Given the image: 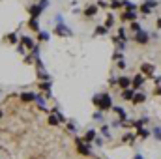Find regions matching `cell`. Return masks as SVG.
I'll use <instances>...</instances> for the list:
<instances>
[{
  "instance_id": "obj_1",
  "label": "cell",
  "mask_w": 161,
  "mask_h": 159,
  "mask_svg": "<svg viewBox=\"0 0 161 159\" xmlns=\"http://www.w3.org/2000/svg\"><path fill=\"white\" fill-rule=\"evenodd\" d=\"M92 103H94V107L101 112H107L112 109V96L109 92H101V94H96L94 97H92Z\"/></svg>"
},
{
  "instance_id": "obj_2",
  "label": "cell",
  "mask_w": 161,
  "mask_h": 159,
  "mask_svg": "<svg viewBox=\"0 0 161 159\" xmlns=\"http://www.w3.org/2000/svg\"><path fill=\"white\" fill-rule=\"evenodd\" d=\"M75 146H77V153H81L84 157H94V153H92V150H90V144H86L81 137L75 139Z\"/></svg>"
},
{
  "instance_id": "obj_3",
  "label": "cell",
  "mask_w": 161,
  "mask_h": 159,
  "mask_svg": "<svg viewBox=\"0 0 161 159\" xmlns=\"http://www.w3.org/2000/svg\"><path fill=\"white\" fill-rule=\"evenodd\" d=\"M133 41H135V43H139V45H148V41H150V34L143 28V30H139V32H135Z\"/></svg>"
},
{
  "instance_id": "obj_4",
  "label": "cell",
  "mask_w": 161,
  "mask_h": 159,
  "mask_svg": "<svg viewBox=\"0 0 161 159\" xmlns=\"http://www.w3.org/2000/svg\"><path fill=\"white\" fill-rule=\"evenodd\" d=\"M144 82H146V77H144L143 73H137V75L131 77V88L137 90V92H139V90L144 86Z\"/></svg>"
},
{
  "instance_id": "obj_5",
  "label": "cell",
  "mask_w": 161,
  "mask_h": 159,
  "mask_svg": "<svg viewBox=\"0 0 161 159\" xmlns=\"http://www.w3.org/2000/svg\"><path fill=\"white\" fill-rule=\"evenodd\" d=\"M141 73H143L144 77L154 79V77H155V66L150 64V62H143V64H141Z\"/></svg>"
},
{
  "instance_id": "obj_6",
  "label": "cell",
  "mask_w": 161,
  "mask_h": 159,
  "mask_svg": "<svg viewBox=\"0 0 161 159\" xmlns=\"http://www.w3.org/2000/svg\"><path fill=\"white\" fill-rule=\"evenodd\" d=\"M53 32H54L56 36H67V38L73 36V30L67 26V25H64V22H62V25H56V26L53 28Z\"/></svg>"
},
{
  "instance_id": "obj_7",
  "label": "cell",
  "mask_w": 161,
  "mask_h": 159,
  "mask_svg": "<svg viewBox=\"0 0 161 159\" xmlns=\"http://www.w3.org/2000/svg\"><path fill=\"white\" fill-rule=\"evenodd\" d=\"M19 43H21L25 49H30V51H34V49L38 47V43H36L30 36H21V41H19Z\"/></svg>"
},
{
  "instance_id": "obj_8",
  "label": "cell",
  "mask_w": 161,
  "mask_h": 159,
  "mask_svg": "<svg viewBox=\"0 0 161 159\" xmlns=\"http://www.w3.org/2000/svg\"><path fill=\"white\" fill-rule=\"evenodd\" d=\"M38 88L45 94V97H53V81H49V82H38Z\"/></svg>"
},
{
  "instance_id": "obj_9",
  "label": "cell",
  "mask_w": 161,
  "mask_h": 159,
  "mask_svg": "<svg viewBox=\"0 0 161 159\" xmlns=\"http://www.w3.org/2000/svg\"><path fill=\"white\" fill-rule=\"evenodd\" d=\"M111 110L118 116V120H120V122H126V120H127V112H126V109H124V107H120V105H112V109H111Z\"/></svg>"
},
{
  "instance_id": "obj_10",
  "label": "cell",
  "mask_w": 161,
  "mask_h": 159,
  "mask_svg": "<svg viewBox=\"0 0 161 159\" xmlns=\"http://www.w3.org/2000/svg\"><path fill=\"white\" fill-rule=\"evenodd\" d=\"M19 99L22 103H34L36 101V92H28V90H26V92H21L19 94Z\"/></svg>"
},
{
  "instance_id": "obj_11",
  "label": "cell",
  "mask_w": 161,
  "mask_h": 159,
  "mask_svg": "<svg viewBox=\"0 0 161 159\" xmlns=\"http://www.w3.org/2000/svg\"><path fill=\"white\" fill-rule=\"evenodd\" d=\"M118 88H120V90H127V88H131V77H127V75H120V77H118Z\"/></svg>"
},
{
  "instance_id": "obj_12",
  "label": "cell",
  "mask_w": 161,
  "mask_h": 159,
  "mask_svg": "<svg viewBox=\"0 0 161 159\" xmlns=\"http://www.w3.org/2000/svg\"><path fill=\"white\" fill-rule=\"evenodd\" d=\"M41 11H43V8H41L38 2H36V4H32V6L28 8V15H30V17H34V19H39Z\"/></svg>"
},
{
  "instance_id": "obj_13",
  "label": "cell",
  "mask_w": 161,
  "mask_h": 159,
  "mask_svg": "<svg viewBox=\"0 0 161 159\" xmlns=\"http://www.w3.org/2000/svg\"><path fill=\"white\" fill-rule=\"evenodd\" d=\"M98 135H99V133H98L96 129H88V131L84 133V137H83V141H84L86 144H90V142H94V141H96V137H98Z\"/></svg>"
},
{
  "instance_id": "obj_14",
  "label": "cell",
  "mask_w": 161,
  "mask_h": 159,
  "mask_svg": "<svg viewBox=\"0 0 161 159\" xmlns=\"http://www.w3.org/2000/svg\"><path fill=\"white\" fill-rule=\"evenodd\" d=\"M98 6L96 4H92V6H88V8H84V11H83V15L86 17V19H92V17H96L98 15Z\"/></svg>"
},
{
  "instance_id": "obj_15",
  "label": "cell",
  "mask_w": 161,
  "mask_h": 159,
  "mask_svg": "<svg viewBox=\"0 0 161 159\" xmlns=\"http://www.w3.org/2000/svg\"><path fill=\"white\" fill-rule=\"evenodd\" d=\"M120 19L124 22H133V21H137V11H126L124 10V13L120 15Z\"/></svg>"
},
{
  "instance_id": "obj_16",
  "label": "cell",
  "mask_w": 161,
  "mask_h": 159,
  "mask_svg": "<svg viewBox=\"0 0 161 159\" xmlns=\"http://www.w3.org/2000/svg\"><path fill=\"white\" fill-rule=\"evenodd\" d=\"M135 92H137V90H133V88L122 90V92H120V97H122V101H131V99H133V96H135Z\"/></svg>"
},
{
  "instance_id": "obj_17",
  "label": "cell",
  "mask_w": 161,
  "mask_h": 159,
  "mask_svg": "<svg viewBox=\"0 0 161 159\" xmlns=\"http://www.w3.org/2000/svg\"><path fill=\"white\" fill-rule=\"evenodd\" d=\"M144 101H146V94L141 92V90H139V92H135V96H133V99H131L133 105H141V103H144Z\"/></svg>"
},
{
  "instance_id": "obj_18",
  "label": "cell",
  "mask_w": 161,
  "mask_h": 159,
  "mask_svg": "<svg viewBox=\"0 0 161 159\" xmlns=\"http://www.w3.org/2000/svg\"><path fill=\"white\" fill-rule=\"evenodd\" d=\"M36 77H38L39 82H49V81H51V75L45 71V70H38V71H36Z\"/></svg>"
},
{
  "instance_id": "obj_19",
  "label": "cell",
  "mask_w": 161,
  "mask_h": 159,
  "mask_svg": "<svg viewBox=\"0 0 161 159\" xmlns=\"http://www.w3.org/2000/svg\"><path fill=\"white\" fill-rule=\"evenodd\" d=\"M135 139H137V135L127 131L126 135H122V139H120V141H122V144H133V142H135Z\"/></svg>"
},
{
  "instance_id": "obj_20",
  "label": "cell",
  "mask_w": 161,
  "mask_h": 159,
  "mask_svg": "<svg viewBox=\"0 0 161 159\" xmlns=\"http://www.w3.org/2000/svg\"><path fill=\"white\" fill-rule=\"evenodd\" d=\"M34 103L38 105V109H39V110H47V101H45V97H43V96L36 94V101H34Z\"/></svg>"
},
{
  "instance_id": "obj_21",
  "label": "cell",
  "mask_w": 161,
  "mask_h": 159,
  "mask_svg": "<svg viewBox=\"0 0 161 159\" xmlns=\"http://www.w3.org/2000/svg\"><path fill=\"white\" fill-rule=\"evenodd\" d=\"M135 135H137V139L144 141V139H148V137H150V131H148V129H144V127H139Z\"/></svg>"
},
{
  "instance_id": "obj_22",
  "label": "cell",
  "mask_w": 161,
  "mask_h": 159,
  "mask_svg": "<svg viewBox=\"0 0 161 159\" xmlns=\"http://www.w3.org/2000/svg\"><path fill=\"white\" fill-rule=\"evenodd\" d=\"M28 26H30V30H34L36 34L41 30V28H39V21H38V19H34V17H30V19H28Z\"/></svg>"
},
{
  "instance_id": "obj_23",
  "label": "cell",
  "mask_w": 161,
  "mask_h": 159,
  "mask_svg": "<svg viewBox=\"0 0 161 159\" xmlns=\"http://www.w3.org/2000/svg\"><path fill=\"white\" fill-rule=\"evenodd\" d=\"M99 135H103V137H105V139H109V141L112 139V135H111V127H109L107 124H103V125H101V131H99Z\"/></svg>"
},
{
  "instance_id": "obj_24",
  "label": "cell",
  "mask_w": 161,
  "mask_h": 159,
  "mask_svg": "<svg viewBox=\"0 0 161 159\" xmlns=\"http://www.w3.org/2000/svg\"><path fill=\"white\" fill-rule=\"evenodd\" d=\"M122 8L126 11H137V6L133 2H129V0H122Z\"/></svg>"
},
{
  "instance_id": "obj_25",
  "label": "cell",
  "mask_w": 161,
  "mask_h": 159,
  "mask_svg": "<svg viewBox=\"0 0 161 159\" xmlns=\"http://www.w3.org/2000/svg\"><path fill=\"white\" fill-rule=\"evenodd\" d=\"M38 39L45 43V41H49V39H51V34H49L47 30H39V32H38Z\"/></svg>"
},
{
  "instance_id": "obj_26",
  "label": "cell",
  "mask_w": 161,
  "mask_h": 159,
  "mask_svg": "<svg viewBox=\"0 0 161 159\" xmlns=\"http://www.w3.org/2000/svg\"><path fill=\"white\" fill-rule=\"evenodd\" d=\"M47 124H49V125H53V127H56V125L60 124V120H58V116H56V114H53V112H51L49 118H47Z\"/></svg>"
},
{
  "instance_id": "obj_27",
  "label": "cell",
  "mask_w": 161,
  "mask_h": 159,
  "mask_svg": "<svg viewBox=\"0 0 161 159\" xmlns=\"http://www.w3.org/2000/svg\"><path fill=\"white\" fill-rule=\"evenodd\" d=\"M146 124H148V118H137V120H133V127H137V129L144 127Z\"/></svg>"
},
{
  "instance_id": "obj_28",
  "label": "cell",
  "mask_w": 161,
  "mask_h": 159,
  "mask_svg": "<svg viewBox=\"0 0 161 159\" xmlns=\"http://www.w3.org/2000/svg\"><path fill=\"white\" fill-rule=\"evenodd\" d=\"M6 41L11 43V45H19V39H17V34H15V32L8 34V36H6Z\"/></svg>"
},
{
  "instance_id": "obj_29",
  "label": "cell",
  "mask_w": 161,
  "mask_h": 159,
  "mask_svg": "<svg viewBox=\"0 0 161 159\" xmlns=\"http://www.w3.org/2000/svg\"><path fill=\"white\" fill-rule=\"evenodd\" d=\"M112 25H114V17H112V13H109V15H107V19H105V25H103V26H105L107 30H111V28H112Z\"/></svg>"
},
{
  "instance_id": "obj_30",
  "label": "cell",
  "mask_w": 161,
  "mask_h": 159,
  "mask_svg": "<svg viewBox=\"0 0 161 159\" xmlns=\"http://www.w3.org/2000/svg\"><path fill=\"white\" fill-rule=\"evenodd\" d=\"M66 129L70 131V133H77V124H75L73 120H67V124H66Z\"/></svg>"
},
{
  "instance_id": "obj_31",
  "label": "cell",
  "mask_w": 161,
  "mask_h": 159,
  "mask_svg": "<svg viewBox=\"0 0 161 159\" xmlns=\"http://www.w3.org/2000/svg\"><path fill=\"white\" fill-rule=\"evenodd\" d=\"M107 34H109V30L105 26H96V30H94V38L96 36H107Z\"/></svg>"
},
{
  "instance_id": "obj_32",
  "label": "cell",
  "mask_w": 161,
  "mask_h": 159,
  "mask_svg": "<svg viewBox=\"0 0 161 159\" xmlns=\"http://www.w3.org/2000/svg\"><path fill=\"white\" fill-rule=\"evenodd\" d=\"M116 38H118L120 41H126V43H127V36H126V26H120V28H118V36H116Z\"/></svg>"
},
{
  "instance_id": "obj_33",
  "label": "cell",
  "mask_w": 161,
  "mask_h": 159,
  "mask_svg": "<svg viewBox=\"0 0 161 159\" xmlns=\"http://www.w3.org/2000/svg\"><path fill=\"white\" fill-rule=\"evenodd\" d=\"M152 137H154L155 141H161V127H159V125H155V127L152 129Z\"/></svg>"
},
{
  "instance_id": "obj_34",
  "label": "cell",
  "mask_w": 161,
  "mask_h": 159,
  "mask_svg": "<svg viewBox=\"0 0 161 159\" xmlns=\"http://www.w3.org/2000/svg\"><path fill=\"white\" fill-rule=\"evenodd\" d=\"M112 41L116 43V47H118V51H120V53H122V51L126 49V41H120L118 38H112Z\"/></svg>"
},
{
  "instance_id": "obj_35",
  "label": "cell",
  "mask_w": 161,
  "mask_h": 159,
  "mask_svg": "<svg viewBox=\"0 0 161 159\" xmlns=\"http://www.w3.org/2000/svg\"><path fill=\"white\" fill-rule=\"evenodd\" d=\"M109 6H111V10H118V8H122V0H111Z\"/></svg>"
},
{
  "instance_id": "obj_36",
  "label": "cell",
  "mask_w": 161,
  "mask_h": 159,
  "mask_svg": "<svg viewBox=\"0 0 161 159\" xmlns=\"http://www.w3.org/2000/svg\"><path fill=\"white\" fill-rule=\"evenodd\" d=\"M94 120H96V122H105V116H103L101 110H96V112H94Z\"/></svg>"
},
{
  "instance_id": "obj_37",
  "label": "cell",
  "mask_w": 161,
  "mask_h": 159,
  "mask_svg": "<svg viewBox=\"0 0 161 159\" xmlns=\"http://www.w3.org/2000/svg\"><path fill=\"white\" fill-rule=\"evenodd\" d=\"M129 28H131V32H139V30H143V26H141L137 21H133V22H131V25H129Z\"/></svg>"
},
{
  "instance_id": "obj_38",
  "label": "cell",
  "mask_w": 161,
  "mask_h": 159,
  "mask_svg": "<svg viewBox=\"0 0 161 159\" xmlns=\"http://www.w3.org/2000/svg\"><path fill=\"white\" fill-rule=\"evenodd\" d=\"M144 4H146V6H148V8H152V10H154V8H157V6H159V2H157V0H146V2H144Z\"/></svg>"
},
{
  "instance_id": "obj_39",
  "label": "cell",
  "mask_w": 161,
  "mask_h": 159,
  "mask_svg": "<svg viewBox=\"0 0 161 159\" xmlns=\"http://www.w3.org/2000/svg\"><path fill=\"white\" fill-rule=\"evenodd\" d=\"M141 13H143V15H150V13H152V8H148L146 4H143V6H141Z\"/></svg>"
},
{
  "instance_id": "obj_40",
  "label": "cell",
  "mask_w": 161,
  "mask_h": 159,
  "mask_svg": "<svg viewBox=\"0 0 161 159\" xmlns=\"http://www.w3.org/2000/svg\"><path fill=\"white\" fill-rule=\"evenodd\" d=\"M112 60H116V62H120V60H124V54H122L120 51H116V53L112 54Z\"/></svg>"
},
{
  "instance_id": "obj_41",
  "label": "cell",
  "mask_w": 161,
  "mask_h": 159,
  "mask_svg": "<svg viewBox=\"0 0 161 159\" xmlns=\"http://www.w3.org/2000/svg\"><path fill=\"white\" fill-rule=\"evenodd\" d=\"M109 84H111V86H118V79L114 77V75H111V77H109Z\"/></svg>"
},
{
  "instance_id": "obj_42",
  "label": "cell",
  "mask_w": 161,
  "mask_h": 159,
  "mask_svg": "<svg viewBox=\"0 0 161 159\" xmlns=\"http://www.w3.org/2000/svg\"><path fill=\"white\" fill-rule=\"evenodd\" d=\"M17 53H19V54H25V56H26V49H25V47H22V45H21V43L17 45Z\"/></svg>"
},
{
  "instance_id": "obj_43",
  "label": "cell",
  "mask_w": 161,
  "mask_h": 159,
  "mask_svg": "<svg viewBox=\"0 0 161 159\" xmlns=\"http://www.w3.org/2000/svg\"><path fill=\"white\" fill-rule=\"evenodd\" d=\"M96 6H98V8H107V6H109V2H103V0H98V2H96Z\"/></svg>"
},
{
  "instance_id": "obj_44",
  "label": "cell",
  "mask_w": 161,
  "mask_h": 159,
  "mask_svg": "<svg viewBox=\"0 0 161 159\" xmlns=\"http://www.w3.org/2000/svg\"><path fill=\"white\" fill-rule=\"evenodd\" d=\"M54 21H56V25H62V22H64V17L58 13V15H54Z\"/></svg>"
},
{
  "instance_id": "obj_45",
  "label": "cell",
  "mask_w": 161,
  "mask_h": 159,
  "mask_svg": "<svg viewBox=\"0 0 161 159\" xmlns=\"http://www.w3.org/2000/svg\"><path fill=\"white\" fill-rule=\"evenodd\" d=\"M118 67H120V70H126V67H127V62H126V60H120V62H118Z\"/></svg>"
},
{
  "instance_id": "obj_46",
  "label": "cell",
  "mask_w": 161,
  "mask_h": 159,
  "mask_svg": "<svg viewBox=\"0 0 161 159\" xmlns=\"http://www.w3.org/2000/svg\"><path fill=\"white\" fill-rule=\"evenodd\" d=\"M154 96H161V84L154 88Z\"/></svg>"
},
{
  "instance_id": "obj_47",
  "label": "cell",
  "mask_w": 161,
  "mask_h": 159,
  "mask_svg": "<svg viewBox=\"0 0 161 159\" xmlns=\"http://www.w3.org/2000/svg\"><path fill=\"white\" fill-rule=\"evenodd\" d=\"M94 142H96V144H98V146H101V144H103V141H101V139H99V135H98V137H96V141H94Z\"/></svg>"
},
{
  "instance_id": "obj_48",
  "label": "cell",
  "mask_w": 161,
  "mask_h": 159,
  "mask_svg": "<svg viewBox=\"0 0 161 159\" xmlns=\"http://www.w3.org/2000/svg\"><path fill=\"white\" fill-rule=\"evenodd\" d=\"M154 82L159 86V84H161V77H159V75H157V77H154Z\"/></svg>"
},
{
  "instance_id": "obj_49",
  "label": "cell",
  "mask_w": 161,
  "mask_h": 159,
  "mask_svg": "<svg viewBox=\"0 0 161 159\" xmlns=\"http://www.w3.org/2000/svg\"><path fill=\"white\" fill-rule=\"evenodd\" d=\"M133 159H144V157H143V153H135V155H133Z\"/></svg>"
},
{
  "instance_id": "obj_50",
  "label": "cell",
  "mask_w": 161,
  "mask_h": 159,
  "mask_svg": "<svg viewBox=\"0 0 161 159\" xmlns=\"http://www.w3.org/2000/svg\"><path fill=\"white\" fill-rule=\"evenodd\" d=\"M155 25H157V28H161V17L157 19V22H155Z\"/></svg>"
},
{
  "instance_id": "obj_51",
  "label": "cell",
  "mask_w": 161,
  "mask_h": 159,
  "mask_svg": "<svg viewBox=\"0 0 161 159\" xmlns=\"http://www.w3.org/2000/svg\"><path fill=\"white\" fill-rule=\"evenodd\" d=\"M0 118H2V110H0Z\"/></svg>"
},
{
  "instance_id": "obj_52",
  "label": "cell",
  "mask_w": 161,
  "mask_h": 159,
  "mask_svg": "<svg viewBox=\"0 0 161 159\" xmlns=\"http://www.w3.org/2000/svg\"><path fill=\"white\" fill-rule=\"evenodd\" d=\"M36 2H39V0H36Z\"/></svg>"
},
{
  "instance_id": "obj_53",
  "label": "cell",
  "mask_w": 161,
  "mask_h": 159,
  "mask_svg": "<svg viewBox=\"0 0 161 159\" xmlns=\"http://www.w3.org/2000/svg\"><path fill=\"white\" fill-rule=\"evenodd\" d=\"M0 94H2V92H0Z\"/></svg>"
}]
</instances>
